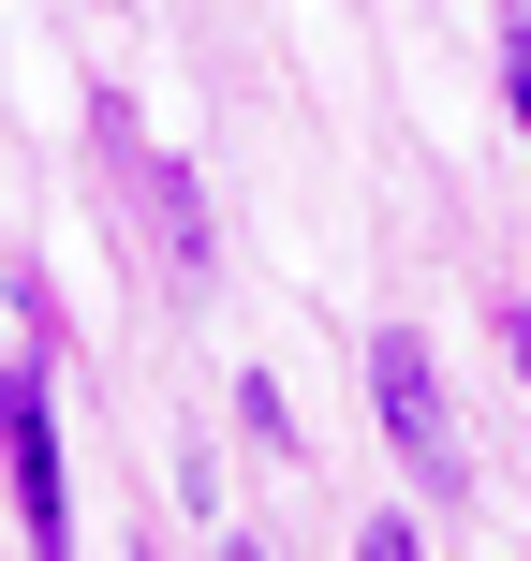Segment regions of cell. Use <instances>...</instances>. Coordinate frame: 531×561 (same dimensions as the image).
Returning <instances> with one entry per match:
<instances>
[{
	"label": "cell",
	"mask_w": 531,
	"mask_h": 561,
	"mask_svg": "<svg viewBox=\"0 0 531 561\" xmlns=\"http://www.w3.org/2000/svg\"><path fill=\"white\" fill-rule=\"evenodd\" d=\"M89 134H104V163H118V178H134V193H148V222L177 237V266H207V207H193V178H177L163 148L134 134V104H118V89H104V104H89Z\"/></svg>",
	"instance_id": "obj_3"
},
{
	"label": "cell",
	"mask_w": 531,
	"mask_h": 561,
	"mask_svg": "<svg viewBox=\"0 0 531 561\" xmlns=\"http://www.w3.org/2000/svg\"><path fill=\"white\" fill-rule=\"evenodd\" d=\"M369 414H384V444L414 458V488H428V503H458V488H473V444H458L443 369H428V340H414V325H384V340H369Z\"/></svg>",
	"instance_id": "obj_1"
},
{
	"label": "cell",
	"mask_w": 531,
	"mask_h": 561,
	"mask_svg": "<svg viewBox=\"0 0 531 561\" xmlns=\"http://www.w3.org/2000/svg\"><path fill=\"white\" fill-rule=\"evenodd\" d=\"M15 533L30 561H74V473H59V414H45V369H15Z\"/></svg>",
	"instance_id": "obj_2"
},
{
	"label": "cell",
	"mask_w": 531,
	"mask_h": 561,
	"mask_svg": "<svg viewBox=\"0 0 531 561\" xmlns=\"http://www.w3.org/2000/svg\"><path fill=\"white\" fill-rule=\"evenodd\" d=\"M355 561H428V547H414V517H369V533H355Z\"/></svg>",
	"instance_id": "obj_5"
},
{
	"label": "cell",
	"mask_w": 531,
	"mask_h": 561,
	"mask_svg": "<svg viewBox=\"0 0 531 561\" xmlns=\"http://www.w3.org/2000/svg\"><path fill=\"white\" fill-rule=\"evenodd\" d=\"M503 104H517V134H531V15H503Z\"/></svg>",
	"instance_id": "obj_4"
},
{
	"label": "cell",
	"mask_w": 531,
	"mask_h": 561,
	"mask_svg": "<svg viewBox=\"0 0 531 561\" xmlns=\"http://www.w3.org/2000/svg\"><path fill=\"white\" fill-rule=\"evenodd\" d=\"M222 561H266V547H222Z\"/></svg>",
	"instance_id": "obj_7"
},
{
	"label": "cell",
	"mask_w": 531,
	"mask_h": 561,
	"mask_svg": "<svg viewBox=\"0 0 531 561\" xmlns=\"http://www.w3.org/2000/svg\"><path fill=\"white\" fill-rule=\"evenodd\" d=\"M503 355H517V385H531V296H517V310H503Z\"/></svg>",
	"instance_id": "obj_6"
}]
</instances>
